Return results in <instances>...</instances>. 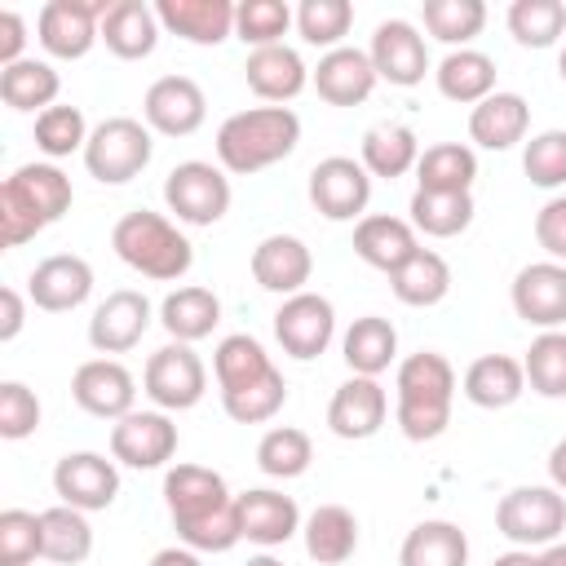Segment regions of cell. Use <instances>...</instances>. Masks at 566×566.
I'll use <instances>...</instances> for the list:
<instances>
[{"label": "cell", "mask_w": 566, "mask_h": 566, "mask_svg": "<svg viewBox=\"0 0 566 566\" xmlns=\"http://www.w3.org/2000/svg\"><path fill=\"white\" fill-rule=\"evenodd\" d=\"M301 142V119L287 106H252V111H234L221 128H217V159L230 172H261L279 159H287Z\"/></svg>", "instance_id": "cell-1"}, {"label": "cell", "mask_w": 566, "mask_h": 566, "mask_svg": "<svg viewBox=\"0 0 566 566\" xmlns=\"http://www.w3.org/2000/svg\"><path fill=\"white\" fill-rule=\"evenodd\" d=\"M111 248L124 265H133L137 274L146 279H159V283H172L190 270L195 252H190V239L159 212H124L111 230Z\"/></svg>", "instance_id": "cell-2"}, {"label": "cell", "mask_w": 566, "mask_h": 566, "mask_svg": "<svg viewBox=\"0 0 566 566\" xmlns=\"http://www.w3.org/2000/svg\"><path fill=\"white\" fill-rule=\"evenodd\" d=\"M150 128L142 119H128V115H111L102 119L93 133H88V146H84V168L88 177H97L102 186H124L133 181L146 164H150Z\"/></svg>", "instance_id": "cell-3"}, {"label": "cell", "mask_w": 566, "mask_h": 566, "mask_svg": "<svg viewBox=\"0 0 566 566\" xmlns=\"http://www.w3.org/2000/svg\"><path fill=\"white\" fill-rule=\"evenodd\" d=\"M495 526L517 548H548L566 531V495L557 486H517L495 504Z\"/></svg>", "instance_id": "cell-4"}, {"label": "cell", "mask_w": 566, "mask_h": 566, "mask_svg": "<svg viewBox=\"0 0 566 566\" xmlns=\"http://www.w3.org/2000/svg\"><path fill=\"white\" fill-rule=\"evenodd\" d=\"M164 203L177 212V221L186 226H212L226 217L230 208V181L221 168L203 164V159H186L168 172L164 181Z\"/></svg>", "instance_id": "cell-5"}, {"label": "cell", "mask_w": 566, "mask_h": 566, "mask_svg": "<svg viewBox=\"0 0 566 566\" xmlns=\"http://www.w3.org/2000/svg\"><path fill=\"white\" fill-rule=\"evenodd\" d=\"M142 385H146V394H150L155 407H164V411H186V407H195V402L203 398L208 371H203V363H199V354H195L190 345L172 340V345H164V349L150 354Z\"/></svg>", "instance_id": "cell-6"}, {"label": "cell", "mask_w": 566, "mask_h": 566, "mask_svg": "<svg viewBox=\"0 0 566 566\" xmlns=\"http://www.w3.org/2000/svg\"><path fill=\"white\" fill-rule=\"evenodd\" d=\"M106 0H49L35 18L40 44L53 57H84L93 49V40H102V18H106Z\"/></svg>", "instance_id": "cell-7"}, {"label": "cell", "mask_w": 566, "mask_h": 566, "mask_svg": "<svg viewBox=\"0 0 566 566\" xmlns=\"http://www.w3.org/2000/svg\"><path fill=\"white\" fill-rule=\"evenodd\" d=\"M371 199V172L363 168V159L349 155H327L314 164L310 172V203L327 217V221H354Z\"/></svg>", "instance_id": "cell-8"}, {"label": "cell", "mask_w": 566, "mask_h": 566, "mask_svg": "<svg viewBox=\"0 0 566 566\" xmlns=\"http://www.w3.org/2000/svg\"><path fill=\"white\" fill-rule=\"evenodd\" d=\"M274 336H279L283 354H292L301 363L318 358L332 345V336H336V310H332V301L318 296V292L287 296L279 305V314H274Z\"/></svg>", "instance_id": "cell-9"}, {"label": "cell", "mask_w": 566, "mask_h": 566, "mask_svg": "<svg viewBox=\"0 0 566 566\" xmlns=\"http://www.w3.org/2000/svg\"><path fill=\"white\" fill-rule=\"evenodd\" d=\"M53 491L62 495V504L80 509V513H97L111 509L119 495V473L106 455L97 451H71L57 460L53 469Z\"/></svg>", "instance_id": "cell-10"}, {"label": "cell", "mask_w": 566, "mask_h": 566, "mask_svg": "<svg viewBox=\"0 0 566 566\" xmlns=\"http://www.w3.org/2000/svg\"><path fill=\"white\" fill-rule=\"evenodd\" d=\"M142 115L164 137H190L208 115V97L190 75H159L142 97Z\"/></svg>", "instance_id": "cell-11"}, {"label": "cell", "mask_w": 566, "mask_h": 566, "mask_svg": "<svg viewBox=\"0 0 566 566\" xmlns=\"http://www.w3.org/2000/svg\"><path fill=\"white\" fill-rule=\"evenodd\" d=\"M71 398L88 411V416H102V420H124L133 411V398H137V380L124 363L115 358H88L75 367L71 376Z\"/></svg>", "instance_id": "cell-12"}, {"label": "cell", "mask_w": 566, "mask_h": 566, "mask_svg": "<svg viewBox=\"0 0 566 566\" xmlns=\"http://www.w3.org/2000/svg\"><path fill=\"white\" fill-rule=\"evenodd\" d=\"M177 451V424L164 411H128L111 429V455L128 469H159Z\"/></svg>", "instance_id": "cell-13"}, {"label": "cell", "mask_w": 566, "mask_h": 566, "mask_svg": "<svg viewBox=\"0 0 566 566\" xmlns=\"http://www.w3.org/2000/svg\"><path fill=\"white\" fill-rule=\"evenodd\" d=\"M367 57H371L376 75H380V80H389V84H398V88L420 84V80H424V71H429L424 35H420L411 22H402V18H389V22H380V27H376Z\"/></svg>", "instance_id": "cell-14"}, {"label": "cell", "mask_w": 566, "mask_h": 566, "mask_svg": "<svg viewBox=\"0 0 566 566\" xmlns=\"http://www.w3.org/2000/svg\"><path fill=\"white\" fill-rule=\"evenodd\" d=\"M513 310L522 323L557 332L566 323V265L557 261H535L517 270L513 279Z\"/></svg>", "instance_id": "cell-15"}, {"label": "cell", "mask_w": 566, "mask_h": 566, "mask_svg": "<svg viewBox=\"0 0 566 566\" xmlns=\"http://www.w3.org/2000/svg\"><path fill=\"white\" fill-rule=\"evenodd\" d=\"M88 292H93V270H88V261L75 256V252H53V256H44V261L31 270V279H27V296H31L40 310H49V314H66V310L84 305Z\"/></svg>", "instance_id": "cell-16"}, {"label": "cell", "mask_w": 566, "mask_h": 566, "mask_svg": "<svg viewBox=\"0 0 566 566\" xmlns=\"http://www.w3.org/2000/svg\"><path fill=\"white\" fill-rule=\"evenodd\" d=\"M146 327H150V301L142 292H133V287H119L93 310L88 345L97 354H124L146 336Z\"/></svg>", "instance_id": "cell-17"}, {"label": "cell", "mask_w": 566, "mask_h": 566, "mask_svg": "<svg viewBox=\"0 0 566 566\" xmlns=\"http://www.w3.org/2000/svg\"><path fill=\"white\" fill-rule=\"evenodd\" d=\"M376 80L380 75L371 66L367 49H354V44H340V49L323 53L318 66H314V88L332 106H358V102H367L371 88H376Z\"/></svg>", "instance_id": "cell-18"}, {"label": "cell", "mask_w": 566, "mask_h": 566, "mask_svg": "<svg viewBox=\"0 0 566 566\" xmlns=\"http://www.w3.org/2000/svg\"><path fill=\"white\" fill-rule=\"evenodd\" d=\"M385 416H389V398H385V389H380L371 376L345 380V385L332 394V402H327V424H332V433H336V438H349V442L371 438V433L385 424Z\"/></svg>", "instance_id": "cell-19"}, {"label": "cell", "mask_w": 566, "mask_h": 566, "mask_svg": "<svg viewBox=\"0 0 566 566\" xmlns=\"http://www.w3.org/2000/svg\"><path fill=\"white\" fill-rule=\"evenodd\" d=\"M310 270H314V256L296 234H270L252 248V279L265 292L296 296L310 283Z\"/></svg>", "instance_id": "cell-20"}, {"label": "cell", "mask_w": 566, "mask_h": 566, "mask_svg": "<svg viewBox=\"0 0 566 566\" xmlns=\"http://www.w3.org/2000/svg\"><path fill=\"white\" fill-rule=\"evenodd\" d=\"M234 509H239V531L243 539L261 544V548H274V544H287L301 526V509L292 495H279L270 486L261 491H243L234 495Z\"/></svg>", "instance_id": "cell-21"}, {"label": "cell", "mask_w": 566, "mask_h": 566, "mask_svg": "<svg viewBox=\"0 0 566 566\" xmlns=\"http://www.w3.org/2000/svg\"><path fill=\"white\" fill-rule=\"evenodd\" d=\"M354 252H358L367 265L394 274L398 265H407V261L420 252V243H416L411 221L371 212V217H358V226H354Z\"/></svg>", "instance_id": "cell-22"}, {"label": "cell", "mask_w": 566, "mask_h": 566, "mask_svg": "<svg viewBox=\"0 0 566 566\" xmlns=\"http://www.w3.org/2000/svg\"><path fill=\"white\" fill-rule=\"evenodd\" d=\"M234 9L230 0H159V27H168L172 35L190 40V44H221L234 31Z\"/></svg>", "instance_id": "cell-23"}, {"label": "cell", "mask_w": 566, "mask_h": 566, "mask_svg": "<svg viewBox=\"0 0 566 566\" xmlns=\"http://www.w3.org/2000/svg\"><path fill=\"white\" fill-rule=\"evenodd\" d=\"M102 40L124 62L150 57L159 44V13L142 0H111V9L102 18Z\"/></svg>", "instance_id": "cell-24"}, {"label": "cell", "mask_w": 566, "mask_h": 566, "mask_svg": "<svg viewBox=\"0 0 566 566\" xmlns=\"http://www.w3.org/2000/svg\"><path fill=\"white\" fill-rule=\"evenodd\" d=\"M526 124H531V106L522 93H491L482 97L473 111H469V137L486 150H509L526 137Z\"/></svg>", "instance_id": "cell-25"}, {"label": "cell", "mask_w": 566, "mask_h": 566, "mask_svg": "<svg viewBox=\"0 0 566 566\" xmlns=\"http://www.w3.org/2000/svg\"><path fill=\"white\" fill-rule=\"evenodd\" d=\"M243 75H248V88H252L256 97H265V102H287V97H296V93L305 88V80H310L301 53L287 49V44L252 49L248 62H243Z\"/></svg>", "instance_id": "cell-26"}, {"label": "cell", "mask_w": 566, "mask_h": 566, "mask_svg": "<svg viewBox=\"0 0 566 566\" xmlns=\"http://www.w3.org/2000/svg\"><path fill=\"white\" fill-rule=\"evenodd\" d=\"M18 203H27L44 226H53L66 208H71V177L57 168V164H22L13 177H4V186Z\"/></svg>", "instance_id": "cell-27"}, {"label": "cell", "mask_w": 566, "mask_h": 566, "mask_svg": "<svg viewBox=\"0 0 566 566\" xmlns=\"http://www.w3.org/2000/svg\"><path fill=\"white\" fill-rule=\"evenodd\" d=\"M526 389V371L517 358L509 354H482L469 363L464 371V398L473 407H486V411H500V407H513Z\"/></svg>", "instance_id": "cell-28"}, {"label": "cell", "mask_w": 566, "mask_h": 566, "mask_svg": "<svg viewBox=\"0 0 566 566\" xmlns=\"http://www.w3.org/2000/svg\"><path fill=\"white\" fill-rule=\"evenodd\" d=\"M159 323H164L168 336L181 340V345L203 340V336H212V327L221 323V301H217L212 287H199V283L177 287V292L164 296V305H159Z\"/></svg>", "instance_id": "cell-29"}, {"label": "cell", "mask_w": 566, "mask_h": 566, "mask_svg": "<svg viewBox=\"0 0 566 566\" xmlns=\"http://www.w3.org/2000/svg\"><path fill=\"white\" fill-rule=\"evenodd\" d=\"M164 500H168L172 522H181V517L208 513V509H217V504H226V500H234V495L226 491V478H221V473H212V469H203V464H177V469H168V478H164Z\"/></svg>", "instance_id": "cell-30"}, {"label": "cell", "mask_w": 566, "mask_h": 566, "mask_svg": "<svg viewBox=\"0 0 566 566\" xmlns=\"http://www.w3.org/2000/svg\"><path fill=\"white\" fill-rule=\"evenodd\" d=\"M358 548V522L345 504H318L305 517V553L318 566H340Z\"/></svg>", "instance_id": "cell-31"}, {"label": "cell", "mask_w": 566, "mask_h": 566, "mask_svg": "<svg viewBox=\"0 0 566 566\" xmlns=\"http://www.w3.org/2000/svg\"><path fill=\"white\" fill-rule=\"evenodd\" d=\"M433 75H438V93L464 106H478L482 97L495 93V62L478 49H451Z\"/></svg>", "instance_id": "cell-32"}, {"label": "cell", "mask_w": 566, "mask_h": 566, "mask_svg": "<svg viewBox=\"0 0 566 566\" xmlns=\"http://www.w3.org/2000/svg\"><path fill=\"white\" fill-rule=\"evenodd\" d=\"M88 553H93V526L80 509L53 504L40 513V557H49L57 566H75Z\"/></svg>", "instance_id": "cell-33"}, {"label": "cell", "mask_w": 566, "mask_h": 566, "mask_svg": "<svg viewBox=\"0 0 566 566\" xmlns=\"http://www.w3.org/2000/svg\"><path fill=\"white\" fill-rule=\"evenodd\" d=\"M340 349H345V363L354 367V376H371V380H376V376L394 363V354H398V332H394L389 318L363 314V318L349 323Z\"/></svg>", "instance_id": "cell-34"}, {"label": "cell", "mask_w": 566, "mask_h": 566, "mask_svg": "<svg viewBox=\"0 0 566 566\" xmlns=\"http://www.w3.org/2000/svg\"><path fill=\"white\" fill-rule=\"evenodd\" d=\"M398 562L402 566H469V539L455 522H420L407 531Z\"/></svg>", "instance_id": "cell-35"}, {"label": "cell", "mask_w": 566, "mask_h": 566, "mask_svg": "<svg viewBox=\"0 0 566 566\" xmlns=\"http://www.w3.org/2000/svg\"><path fill=\"white\" fill-rule=\"evenodd\" d=\"M420 164V142L407 124H376L363 133V168L371 177H402Z\"/></svg>", "instance_id": "cell-36"}, {"label": "cell", "mask_w": 566, "mask_h": 566, "mask_svg": "<svg viewBox=\"0 0 566 566\" xmlns=\"http://www.w3.org/2000/svg\"><path fill=\"white\" fill-rule=\"evenodd\" d=\"M57 88H62L57 71L49 62H40V57H22L13 66H0V102L9 111H35V106L49 111Z\"/></svg>", "instance_id": "cell-37"}, {"label": "cell", "mask_w": 566, "mask_h": 566, "mask_svg": "<svg viewBox=\"0 0 566 566\" xmlns=\"http://www.w3.org/2000/svg\"><path fill=\"white\" fill-rule=\"evenodd\" d=\"M451 394H455V367L442 354L420 349L398 363V402H451Z\"/></svg>", "instance_id": "cell-38"}, {"label": "cell", "mask_w": 566, "mask_h": 566, "mask_svg": "<svg viewBox=\"0 0 566 566\" xmlns=\"http://www.w3.org/2000/svg\"><path fill=\"white\" fill-rule=\"evenodd\" d=\"M469 221H473L469 190H416L411 195V226L433 239H451V234L469 230Z\"/></svg>", "instance_id": "cell-39"}, {"label": "cell", "mask_w": 566, "mask_h": 566, "mask_svg": "<svg viewBox=\"0 0 566 566\" xmlns=\"http://www.w3.org/2000/svg\"><path fill=\"white\" fill-rule=\"evenodd\" d=\"M389 287H394V296H398L402 305H438V301L451 292V265H447L438 252L420 248L407 265H398V270L389 274Z\"/></svg>", "instance_id": "cell-40"}, {"label": "cell", "mask_w": 566, "mask_h": 566, "mask_svg": "<svg viewBox=\"0 0 566 566\" xmlns=\"http://www.w3.org/2000/svg\"><path fill=\"white\" fill-rule=\"evenodd\" d=\"M478 177V155L460 142H438L429 150H420L416 164V190H469Z\"/></svg>", "instance_id": "cell-41"}, {"label": "cell", "mask_w": 566, "mask_h": 566, "mask_svg": "<svg viewBox=\"0 0 566 566\" xmlns=\"http://www.w3.org/2000/svg\"><path fill=\"white\" fill-rule=\"evenodd\" d=\"M212 371H217V385H221V389H239V385H252V380L270 376L274 363H270V354H265V345H261L256 336L234 332V336H226V340L217 345Z\"/></svg>", "instance_id": "cell-42"}, {"label": "cell", "mask_w": 566, "mask_h": 566, "mask_svg": "<svg viewBox=\"0 0 566 566\" xmlns=\"http://www.w3.org/2000/svg\"><path fill=\"white\" fill-rule=\"evenodd\" d=\"M172 526H177L181 544L195 548V553H230V548L243 539L234 500H226V504H217V509H208V513L181 517V522H172Z\"/></svg>", "instance_id": "cell-43"}, {"label": "cell", "mask_w": 566, "mask_h": 566, "mask_svg": "<svg viewBox=\"0 0 566 566\" xmlns=\"http://www.w3.org/2000/svg\"><path fill=\"white\" fill-rule=\"evenodd\" d=\"M283 402H287V380H283V371H279V367H274L270 376L252 380V385L221 389V407H226V416H230V420H239V424H261V420L279 416V407H283Z\"/></svg>", "instance_id": "cell-44"}, {"label": "cell", "mask_w": 566, "mask_h": 566, "mask_svg": "<svg viewBox=\"0 0 566 566\" xmlns=\"http://www.w3.org/2000/svg\"><path fill=\"white\" fill-rule=\"evenodd\" d=\"M509 31L526 49H548L566 31V4L562 0H513L509 4Z\"/></svg>", "instance_id": "cell-45"}, {"label": "cell", "mask_w": 566, "mask_h": 566, "mask_svg": "<svg viewBox=\"0 0 566 566\" xmlns=\"http://www.w3.org/2000/svg\"><path fill=\"white\" fill-rule=\"evenodd\" d=\"M314 460V442L305 429H292V424H279L270 429L261 442H256V464L261 473L270 478H301Z\"/></svg>", "instance_id": "cell-46"}, {"label": "cell", "mask_w": 566, "mask_h": 566, "mask_svg": "<svg viewBox=\"0 0 566 566\" xmlns=\"http://www.w3.org/2000/svg\"><path fill=\"white\" fill-rule=\"evenodd\" d=\"M522 371L535 394L566 398V332H539L522 358Z\"/></svg>", "instance_id": "cell-47"}, {"label": "cell", "mask_w": 566, "mask_h": 566, "mask_svg": "<svg viewBox=\"0 0 566 566\" xmlns=\"http://www.w3.org/2000/svg\"><path fill=\"white\" fill-rule=\"evenodd\" d=\"M486 22V4L482 0H424V27L433 40L442 44H469Z\"/></svg>", "instance_id": "cell-48"}, {"label": "cell", "mask_w": 566, "mask_h": 566, "mask_svg": "<svg viewBox=\"0 0 566 566\" xmlns=\"http://www.w3.org/2000/svg\"><path fill=\"white\" fill-rule=\"evenodd\" d=\"M349 22H354V4L349 0H301L296 9V31L305 44H318V49H340V35H349Z\"/></svg>", "instance_id": "cell-49"}, {"label": "cell", "mask_w": 566, "mask_h": 566, "mask_svg": "<svg viewBox=\"0 0 566 566\" xmlns=\"http://www.w3.org/2000/svg\"><path fill=\"white\" fill-rule=\"evenodd\" d=\"M35 146L49 155V159H62L71 150H84L88 146V124H84V111L80 106H49L35 115Z\"/></svg>", "instance_id": "cell-50"}, {"label": "cell", "mask_w": 566, "mask_h": 566, "mask_svg": "<svg viewBox=\"0 0 566 566\" xmlns=\"http://www.w3.org/2000/svg\"><path fill=\"white\" fill-rule=\"evenodd\" d=\"M292 27V9L283 0H243L234 9V31L243 44L252 49H270L283 44V31Z\"/></svg>", "instance_id": "cell-51"}, {"label": "cell", "mask_w": 566, "mask_h": 566, "mask_svg": "<svg viewBox=\"0 0 566 566\" xmlns=\"http://www.w3.org/2000/svg\"><path fill=\"white\" fill-rule=\"evenodd\" d=\"M522 168H526L531 186H544V190L566 186V133L548 128V133L531 137L522 150Z\"/></svg>", "instance_id": "cell-52"}, {"label": "cell", "mask_w": 566, "mask_h": 566, "mask_svg": "<svg viewBox=\"0 0 566 566\" xmlns=\"http://www.w3.org/2000/svg\"><path fill=\"white\" fill-rule=\"evenodd\" d=\"M40 557V513L4 509L0 513V566H31Z\"/></svg>", "instance_id": "cell-53"}, {"label": "cell", "mask_w": 566, "mask_h": 566, "mask_svg": "<svg viewBox=\"0 0 566 566\" xmlns=\"http://www.w3.org/2000/svg\"><path fill=\"white\" fill-rule=\"evenodd\" d=\"M35 429H40V398L22 380H4L0 385V438L18 442Z\"/></svg>", "instance_id": "cell-54"}, {"label": "cell", "mask_w": 566, "mask_h": 566, "mask_svg": "<svg viewBox=\"0 0 566 566\" xmlns=\"http://www.w3.org/2000/svg\"><path fill=\"white\" fill-rule=\"evenodd\" d=\"M451 424V402H398V429L411 442H429Z\"/></svg>", "instance_id": "cell-55"}, {"label": "cell", "mask_w": 566, "mask_h": 566, "mask_svg": "<svg viewBox=\"0 0 566 566\" xmlns=\"http://www.w3.org/2000/svg\"><path fill=\"white\" fill-rule=\"evenodd\" d=\"M535 239H539V248H544L548 256L566 261V195L548 199V203L535 212Z\"/></svg>", "instance_id": "cell-56"}, {"label": "cell", "mask_w": 566, "mask_h": 566, "mask_svg": "<svg viewBox=\"0 0 566 566\" xmlns=\"http://www.w3.org/2000/svg\"><path fill=\"white\" fill-rule=\"evenodd\" d=\"M22 44H27V22L13 9H0V66L22 62Z\"/></svg>", "instance_id": "cell-57"}, {"label": "cell", "mask_w": 566, "mask_h": 566, "mask_svg": "<svg viewBox=\"0 0 566 566\" xmlns=\"http://www.w3.org/2000/svg\"><path fill=\"white\" fill-rule=\"evenodd\" d=\"M0 305H4V318H0V340H13L22 332V296L13 287L0 292Z\"/></svg>", "instance_id": "cell-58"}, {"label": "cell", "mask_w": 566, "mask_h": 566, "mask_svg": "<svg viewBox=\"0 0 566 566\" xmlns=\"http://www.w3.org/2000/svg\"><path fill=\"white\" fill-rule=\"evenodd\" d=\"M150 566H203V562H199L195 548H159V553L150 557Z\"/></svg>", "instance_id": "cell-59"}, {"label": "cell", "mask_w": 566, "mask_h": 566, "mask_svg": "<svg viewBox=\"0 0 566 566\" xmlns=\"http://www.w3.org/2000/svg\"><path fill=\"white\" fill-rule=\"evenodd\" d=\"M548 478H553V486L566 495V438L548 451Z\"/></svg>", "instance_id": "cell-60"}, {"label": "cell", "mask_w": 566, "mask_h": 566, "mask_svg": "<svg viewBox=\"0 0 566 566\" xmlns=\"http://www.w3.org/2000/svg\"><path fill=\"white\" fill-rule=\"evenodd\" d=\"M491 566H539V557L531 548H513V553H500Z\"/></svg>", "instance_id": "cell-61"}, {"label": "cell", "mask_w": 566, "mask_h": 566, "mask_svg": "<svg viewBox=\"0 0 566 566\" xmlns=\"http://www.w3.org/2000/svg\"><path fill=\"white\" fill-rule=\"evenodd\" d=\"M539 566H566V544H548L539 553Z\"/></svg>", "instance_id": "cell-62"}, {"label": "cell", "mask_w": 566, "mask_h": 566, "mask_svg": "<svg viewBox=\"0 0 566 566\" xmlns=\"http://www.w3.org/2000/svg\"><path fill=\"white\" fill-rule=\"evenodd\" d=\"M248 566H283L279 557H270V553H261V557H248Z\"/></svg>", "instance_id": "cell-63"}, {"label": "cell", "mask_w": 566, "mask_h": 566, "mask_svg": "<svg viewBox=\"0 0 566 566\" xmlns=\"http://www.w3.org/2000/svg\"><path fill=\"white\" fill-rule=\"evenodd\" d=\"M557 71H562V80H566V49H562V57H557Z\"/></svg>", "instance_id": "cell-64"}]
</instances>
